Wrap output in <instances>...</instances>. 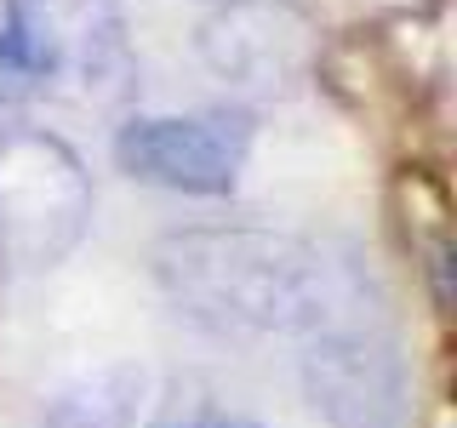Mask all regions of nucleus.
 Returning <instances> with one entry per match:
<instances>
[{"label": "nucleus", "mask_w": 457, "mask_h": 428, "mask_svg": "<svg viewBox=\"0 0 457 428\" xmlns=\"http://www.w3.org/2000/svg\"><path fill=\"white\" fill-rule=\"evenodd\" d=\"M92 223V177L52 132H0V268L63 263Z\"/></svg>", "instance_id": "20e7f679"}, {"label": "nucleus", "mask_w": 457, "mask_h": 428, "mask_svg": "<svg viewBox=\"0 0 457 428\" xmlns=\"http://www.w3.org/2000/svg\"><path fill=\"white\" fill-rule=\"evenodd\" d=\"M246 154H252V120L240 109L132 114L114 132V166L132 183H149L166 194H200V200L235 194Z\"/></svg>", "instance_id": "39448f33"}, {"label": "nucleus", "mask_w": 457, "mask_h": 428, "mask_svg": "<svg viewBox=\"0 0 457 428\" xmlns=\"http://www.w3.org/2000/svg\"><path fill=\"white\" fill-rule=\"evenodd\" d=\"M314 18L297 0H223L200 29V63L235 97H297L314 75Z\"/></svg>", "instance_id": "423d86ee"}, {"label": "nucleus", "mask_w": 457, "mask_h": 428, "mask_svg": "<svg viewBox=\"0 0 457 428\" xmlns=\"http://www.w3.org/2000/svg\"><path fill=\"white\" fill-rule=\"evenodd\" d=\"M297 377L332 428H406V354L361 257L326 251V280L309 325L297 332Z\"/></svg>", "instance_id": "f03ea898"}, {"label": "nucleus", "mask_w": 457, "mask_h": 428, "mask_svg": "<svg viewBox=\"0 0 457 428\" xmlns=\"http://www.w3.org/2000/svg\"><path fill=\"white\" fill-rule=\"evenodd\" d=\"M154 285L212 337H297L320 303L326 251L280 228H178L154 246Z\"/></svg>", "instance_id": "f257e3e1"}, {"label": "nucleus", "mask_w": 457, "mask_h": 428, "mask_svg": "<svg viewBox=\"0 0 457 428\" xmlns=\"http://www.w3.org/2000/svg\"><path fill=\"white\" fill-rule=\"evenodd\" d=\"M6 46L29 86L114 109L137 92V52L114 0H6Z\"/></svg>", "instance_id": "7ed1b4c3"}, {"label": "nucleus", "mask_w": 457, "mask_h": 428, "mask_svg": "<svg viewBox=\"0 0 457 428\" xmlns=\"http://www.w3.org/2000/svg\"><path fill=\"white\" fill-rule=\"evenodd\" d=\"M143 389H149V377L137 366H104L92 377L69 383L46 406L40 428H137Z\"/></svg>", "instance_id": "0eeeda50"}, {"label": "nucleus", "mask_w": 457, "mask_h": 428, "mask_svg": "<svg viewBox=\"0 0 457 428\" xmlns=\"http://www.w3.org/2000/svg\"><path fill=\"white\" fill-rule=\"evenodd\" d=\"M23 92H35V86H29L23 63H18V57H12L6 35H0V103H12V97H23Z\"/></svg>", "instance_id": "6e6552de"}, {"label": "nucleus", "mask_w": 457, "mask_h": 428, "mask_svg": "<svg viewBox=\"0 0 457 428\" xmlns=\"http://www.w3.org/2000/svg\"><path fill=\"white\" fill-rule=\"evenodd\" d=\"M189 428H263V423H246V417H200Z\"/></svg>", "instance_id": "1a4fd4ad"}]
</instances>
